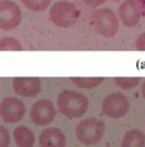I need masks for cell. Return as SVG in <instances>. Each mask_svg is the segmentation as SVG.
I'll use <instances>...</instances> for the list:
<instances>
[{"mask_svg": "<svg viewBox=\"0 0 145 147\" xmlns=\"http://www.w3.org/2000/svg\"><path fill=\"white\" fill-rule=\"evenodd\" d=\"M129 101L122 93H112L104 98L102 101V111L112 119L123 117L128 113Z\"/></svg>", "mask_w": 145, "mask_h": 147, "instance_id": "obj_5", "label": "cell"}, {"mask_svg": "<svg viewBox=\"0 0 145 147\" xmlns=\"http://www.w3.org/2000/svg\"><path fill=\"white\" fill-rule=\"evenodd\" d=\"M142 94H143V96H144V99H145V82H144L143 88H142Z\"/></svg>", "mask_w": 145, "mask_h": 147, "instance_id": "obj_22", "label": "cell"}, {"mask_svg": "<svg viewBox=\"0 0 145 147\" xmlns=\"http://www.w3.org/2000/svg\"><path fill=\"white\" fill-rule=\"evenodd\" d=\"M27 9L32 11H44L49 6L51 0H21Z\"/></svg>", "mask_w": 145, "mask_h": 147, "instance_id": "obj_17", "label": "cell"}, {"mask_svg": "<svg viewBox=\"0 0 145 147\" xmlns=\"http://www.w3.org/2000/svg\"><path fill=\"white\" fill-rule=\"evenodd\" d=\"M10 146V135L9 130L5 126H0V147Z\"/></svg>", "mask_w": 145, "mask_h": 147, "instance_id": "obj_18", "label": "cell"}, {"mask_svg": "<svg viewBox=\"0 0 145 147\" xmlns=\"http://www.w3.org/2000/svg\"><path fill=\"white\" fill-rule=\"evenodd\" d=\"M13 88L19 95L32 98L41 92V79L36 77H17L13 80Z\"/></svg>", "mask_w": 145, "mask_h": 147, "instance_id": "obj_10", "label": "cell"}, {"mask_svg": "<svg viewBox=\"0 0 145 147\" xmlns=\"http://www.w3.org/2000/svg\"><path fill=\"white\" fill-rule=\"evenodd\" d=\"M41 147H65L67 138L62 130L57 127H48L39 135Z\"/></svg>", "mask_w": 145, "mask_h": 147, "instance_id": "obj_11", "label": "cell"}, {"mask_svg": "<svg viewBox=\"0 0 145 147\" xmlns=\"http://www.w3.org/2000/svg\"><path fill=\"white\" fill-rule=\"evenodd\" d=\"M106 1V0H82V3H85L86 5L91 6V7H96V6H100Z\"/></svg>", "mask_w": 145, "mask_h": 147, "instance_id": "obj_20", "label": "cell"}, {"mask_svg": "<svg viewBox=\"0 0 145 147\" xmlns=\"http://www.w3.org/2000/svg\"><path fill=\"white\" fill-rule=\"evenodd\" d=\"M135 48L138 51H145V32L142 34L135 41Z\"/></svg>", "mask_w": 145, "mask_h": 147, "instance_id": "obj_19", "label": "cell"}, {"mask_svg": "<svg viewBox=\"0 0 145 147\" xmlns=\"http://www.w3.org/2000/svg\"><path fill=\"white\" fill-rule=\"evenodd\" d=\"M22 14L19 5L11 0H1L0 3V27L5 31L17 27L21 22Z\"/></svg>", "mask_w": 145, "mask_h": 147, "instance_id": "obj_6", "label": "cell"}, {"mask_svg": "<svg viewBox=\"0 0 145 147\" xmlns=\"http://www.w3.org/2000/svg\"><path fill=\"white\" fill-rule=\"evenodd\" d=\"M114 1H118V0H114Z\"/></svg>", "mask_w": 145, "mask_h": 147, "instance_id": "obj_23", "label": "cell"}, {"mask_svg": "<svg viewBox=\"0 0 145 147\" xmlns=\"http://www.w3.org/2000/svg\"><path fill=\"white\" fill-rule=\"evenodd\" d=\"M57 107L60 114L69 119L80 117L87 111L88 100L81 93L74 90H64L58 95Z\"/></svg>", "mask_w": 145, "mask_h": 147, "instance_id": "obj_1", "label": "cell"}, {"mask_svg": "<svg viewBox=\"0 0 145 147\" xmlns=\"http://www.w3.org/2000/svg\"><path fill=\"white\" fill-rule=\"evenodd\" d=\"M1 117L6 124H15L23 117L26 107L20 99L14 96H7L1 101Z\"/></svg>", "mask_w": 145, "mask_h": 147, "instance_id": "obj_8", "label": "cell"}, {"mask_svg": "<svg viewBox=\"0 0 145 147\" xmlns=\"http://www.w3.org/2000/svg\"><path fill=\"white\" fill-rule=\"evenodd\" d=\"M14 140L19 147H32L35 145V134L27 126H19L14 130Z\"/></svg>", "mask_w": 145, "mask_h": 147, "instance_id": "obj_12", "label": "cell"}, {"mask_svg": "<svg viewBox=\"0 0 145 147\" xmlns=\"http://www.w3.org/2000/svg\"><path fill=\"white\" fill-rule=\"evenodd\" d=\"M104 122L98 119H85L76 126V137L84 145H96L104 134Z\"/></svg>", "mask_w": 145, "mask_h": 147, "instance_id": "obj_2", "label": "cell"}, {"mask_svg": "<svg viewBox=\"0 0 145 147\" xmlns=\"http://www.w3.org/2000/svg\"><path fill=\"white\" fill-rule=\"evenodd\" d=\"M0 50L1 51H21L22 45L15 37H3L0 40Z\"/></svg>", "mask_w": 145, "mask_h": 147, "instance_id": "obj_15", "label": "cell"}, {"mask_svg": "<svg viewBox=\"0 0 145 147\" xmlns=\"http://www.w3.org/2000/svg\"><path fill=\"white\" fill-rule=\"evenodd\" d=\"M55 107L51 100L48 99H41L32 105L30 117L32 122H35L38 126H44L51 124L55 117Z\"/></svg>", "mask_w": 145, "mask_h": 147, "instance_id": "obj_7", "label": "cell"}, {"mask_svg": "<svg viewBox=\"0 0 145 147\" xmlns=\"http://www.w3.org/2000/svg\"><path fill=\"white\" fill-rule=\"evenodd\" d=\"M91 20L94 22L95 30L103 37H113L119 27V21L117 15L108 7L96 10L92 13Z\"/></svg>", "mask_w": 145, "mask_h": 147, "instance_id": "obj_4", "label": "cell"}, {"mask_svg": "<svg viewBox=\"0 0 145 147\" xmlns=\"http://www.w3.org/2000/svg\"><path fill=\"white\" fill-rule=\"evenodd\" d=\"M120 21L126 27H135L142 18V6L138 0H124L118 7Z\"/></svg>", "mask_w": 145, "mask_h": 147, "instance_id": "obj_9", "label": "cell"}, {"mask_svg": "<svg viewBox=\"0 0 145 147\" xmlns=\"http://www.w3.org/2000/svg\"><path fill=\"white\" fill-rule=\"evenodd\" d=\"M49 19L58 27H71L79 19V10L72 3L57 1L49 10Z\"/></svg>", "mask_w": 145, "mask_h": 147, "instance_id": "obj_3", "label": "cell"}, {"mask_svg": "<svg viewBox=\"0 0 145 147\" xmlns=\"http://www.w3.org/2000/svg\"><path fill=\"white\" fill-rule=\"evenodd\" d=\"M120 147H145V134L140 130H129L124 134Z\"/></svg>", "mask_w": 145, "mask_h": 147, "instance_id": "obj_13", "label": "cell"}, {"mask_svg": "<svg viewBox=\"0 0 145 147\" xmlns=\"http://www.w3.org/2000/svg\"><path fill=\"white\" fill-rule=\"evenodd\" d=\"M138 1L140 4V6H142V13L145 16V0H138Z\"/></svg>", "mask_w": 145, "mask_h": 147, "instance_id": "obj_21", "label": "cell"}, {"mask_svg": "<svg viewBox=\"0 0 145 147\" xmlns=\"http://www.w3.org/2000/svg\"><path fill=\"white\" fill-rule=\"evenodd\" d=\"M139 83H140L139 77H117L116 78V84L118 85L119 88L124 89V90L134 88Z\"/></svg>", "mask_w": 145, "mask_h": 147, "instance_id": "obj_16", "label": "cell"}, {"mask_svg": "<svg viewBox=\"0 0 145 147\" xmlns=\"http://www.w3.org/2000/svg\"><path fill=\"white\" fill-rule=\"evenodd\" d=\"M70 80L79 88L91 89L101 84L103 78L102 77H71Z\"/></svg>", "mask_w": 145, "mask_h": 147, "instance_id": "obj_14", "label": "cell"}]
</instances>
